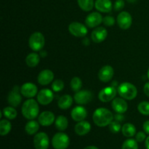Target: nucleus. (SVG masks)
Here are the masks:
<instances>
[{"mask_svg":"<svg viewBox=\"0 0 149 149\" xmlns=\"http://www.w3.org/2000/svg\"><path fill=\"white\" fill-rule=\"evenodd\" d=\"M94 123L100 127L109 126L113 120V115L109 109L99 108L94 111L93 115Z\"/></svg>","mask_w":149,"mask_h":149,"instance_id":"nucleus-1","label":"nucleus"},{"mask_svg":"<svg viewBox=\"0 0 149 149\" xmlns=\"http://www.w3.org/2000/svg\"><path fill=\"white\" fill-rule=\"evenodd\" d=\"M21 112L26 119L33 120L37 117L39 113V107L37 102L33 99H29L24 102L22 106Z\"/></svg>","mask_w":149,"mask_h":149,"instance_id":"nucleus-2","label":"nucleus"},{"mask_svg":"<svg viewBox=\"0 0 149 149\" xmlns=\"http://www.w3.org/2000/svg\"><path fill=\"white\" fill-rule=\"evenodd\" d=\"M117 92L119 95L126 100H133L136 97L138 90L134 84L130 82H124L118 87Z\"/></svg>","mask_w":149,"mask_h":149,"instance_id":"nucleus-3","label":"nucleus"},{"mask_svg":"<svg viewBox=\"0 0 149 149\" xmlns=\"http://www.w3.org/2000/svg\"><path fill=\"white\" fill-rule=\"evenodd\" d=\"M45 44V36L40 32H35L31 35L29 40V45L31 49L35 52L42 50Z\"/></svg>","mask_w":149,"mask_h":149,"instance_id":"nucleus-4","label":"nucleus"},{"mask_svg":"<svg viewBox=\"0 0 149 149\" xmlns=\"http://www.w3.org/2000/svg\"><path fill=\"white\" fill-rule=\"evenodd\" d=\"M69 144V137L64 132H58L52 139V147L55 149H66Z\"/></svg>","mask_w":149,"mask_h":149,"instance_id":"nucleus-5","label":"nucleus"},{"mask_svg":"<svg viewBox=\"0 0 149 149\" xmlns=\"http://www.w3.org/2000/svg\"><path fill=\"white\" fill-rule=\"evenodd\" d=\"M35 149H48L49 146V137L45 132H39L33 138Z\"/></svg>","mask_w":149,"mask_h":149,"instance_id":"nucleus-6","label":"nucleus"},{"mask_svg":"<svg viewBox=\"0 0 149 149\" xmlns=\"http://www.w3.org/2000/svg\"><path fill=\"white\" fill-rule=\"evenodd\" d=\"M68 31L73 36L76 37H84L88 32L87 27L84 24L79 22H72L68 26Z\"/></svg>","mask_w":149,"mask_h":149,"instance_id":"nucleus-7","label":"nucleus"},{"mask_svg":"<svg viewBox=\"0 0 149 149\" xmlns=\"http://www.w3.org/2000/svg\"><path fill=\"white\" fill-rule=\"evenodd\" d=\"M116 90L114 87H107L100 90L98 94V98L103 103H107L113 100L116 97Z\"/></svg>","mask_w":149,"mask_h":149,"instance_id":"nucleus-8","label":"nucleus"},{"mask_svg":"<svg viewBox=\"0 0 149 149\" xmlns=\"http://www.w3.org/2000/svg\"><path fill=\"white\" fill-rule=\"evenodd\" d=\"M132 16L127 12H122L117 16V23L120 29H124V30L128 29L132 25Z\"/></svg>","mask_w":149,"mask_h":149,"instance_id":"nucleus-9","label":"nucleus"},{"mask_svg":"<svg viewBox=\"0 0 149 149\" xmlns=\"http://www.w3.org/2000/svg\"><path fill=\"white\" fill-rule=\"evenodd\" d=\"M53 93L49 89H43L40 90L37 95V100L42 106L49 105L53 100Z\"/></svg>","mask_w":149,"mask_h":149,"instance_id":"nucleus-10","label":"nucleus"},{"mask_svg":"<svg viewBox=\"0 0 149 149\" xmlns=\"http://www.w3.org/2000/svg\"><path fill=\"white\" fill-rule=\"evenodd\" d=\"M74 100L79 105H85L90 103L93 97V94L90 90H79L74 95Z\"/></svg>","mask_w":149,"mask_h":149,"instance_id":"nucleus-11","label":"nucleus"},{"mask_svg":"<svg viewBox=\"0 0 149 149\" xmlns=\"http://www.w3.org/2000/svg\"><path fill=\"white\" fill-rule=\"evenodd\" d=\"M8 103L13 107H17L20 104L22 101V97L19 93L18 86H15L13 90L10 92L7 96Z\"/></svg>","mask_w":149,"mask_h":149,"instance_id":"nucleus-12","label":"nucleus"},{"mask_svg":"<svg viewBox=\"0 0 149 149\" xmlns=\"http://www.w3.org/2000/svg\"><path fill=\"white\" fill-rule=\"evenodd\" d=\"M103 22L102 15L97 12H93L87 16L85 19V23L89 28L97 27Z\"/></svg>","mask_w":149,"mask_h":149,"instance_id":"nucleus-13","label":"nucleus"},{"mask_svg":"<svg viewBox=\"0 0 149 149\" xmlns=\"http://www.w3.org/2000/svg\"><path fill=\"white\" fill-rule=\"evenodd\" d=\"M38 89L37 87L34 84L31 82L25 83L20 87V93L24 97L27 98H31L33 97L37 94Z\"/></svg>","mask_w":149,"mask_h":149,"instance_id":"nucleus-14","label":"nucleus"},{"mask_svg":"<svg viewBox=\"0 0 149 149\" xmlns=\"http://www.w3.org/2000/svg\"><path fill=\"white\" fill-rule=\"evenodd\" d=\"M113 68L110 65H105L102 67L98 72V78L103 82H109L113 78Z\"/></svg>","mask_w":149,"mask_h":149,"instance_id":"nucleus-15","label":"nucleus"},{"mask_svg":"<svg viewBox=\"0 0 149 149\" xmlns=\"http://www.w3.org/2000/svg\"><path fill=\"white\" fill-rule=\"evenodd\" d=\"M108 31L105 28L97 27L91 33V39L95 43H100L106 39Z\"/></svg>","mask_w":149,"mask_h":149,"instance_id":"nucleus-16","label":"nucleus"},{"mask_svg":"<svg viewBox=\"0 0 149 149\" xmlns=\"http://www.w3.org/2000/svg\"><path fill=\"white\" fill-rule=\"evenodd\" d=\"M39 123L43 127H48L52 125L55 122V115L51 111H43L38 118Z\"/></svg>","mask_w":149,"mask_h":149,"instance_id":"nucleus-17","label":"nucleus"},{"mask_svg":"<svg viewBox=\"0 0 149 149\" xmlns=\"http://www.w3.org/2000/svg\"><path fill=\"white\" fill-rule=\"evenodd\" d=\"M54 79V74L51 70L45 69L41 71L38 76V82L41 85H47L52 81Z\"/></svg>","mask_w":149,"mask_h":149,"instance_id":"nucleus-18","label":"nucleus"},{"mask_svg":"<svg viewBox=\"0 0 149 149\" xmlns=\"http://www.w3.org/2000/svg\"><path fill=\"white\" fill-rule=\"evenodd\" d=\"M71 115L74 121L77 122H81L87 117V111L85 108L82 107V106H77L72 109Z\"/></svg>","mask_w":149,"mask_h":149,"instance_id":"nucleus-19","label":"nucleus"},{"mask_svg":"<svg viewBox=\"0 0 149 149\" xmlns=\"http://www.w3.org/2000/svg\"><path fill=\"white\" fill-rule=\"evenodd\" d=\"M112 108L116 113H124L127 111L128 105L124 98L116 97L112 101Z\"/></svg>","mask_w":149,"mask_h":149,"instance_id":"nucleus-20","label":"nucleus"},{"mask_svg":"<svg viewBox=\"0 0 149 149\" xmlns=\"http://www.w3.org/2000/svg\"><path fill=\"white\" fill-rule=\"evenodd\" d=\"M91 130V125L87 121H81L79 122L74 127V131L76 134H77L79 136H84L90 132Z\"/></svg>","mask_w":149,"mask_h":149,"instance_id":"nucleus-21","label":"nucleus"},{"mask_svg":"<svg viewBox=\"0 0 149 149\" xmlns=\"http://www.w3.org/2000/svg\"><path fill=\"white\" fill-rule=\"evenodd\" d=\"M95 7L101 13H110L112 10V2L111 0H96Z\"/></svg>","mask_w":149,"mask_h":149,"instance_id":"nucleus-22","label":"nucleus"},{"mask_svg":"<svg viewBox=\"0 0 149 149\" xmlns=\"http://www.w3.org/2000/svg\"><path fill=\"white\" fill-rule=\"evenodd\" d=\"M73 104V98L69 95H65L60 97L58 100V107L62 110L68 109Z\"/></svg>","mask_w":149,"mask_h":149,"instance_id":"nucleus-23","label":"nucleus"},{"mask_svg":"<svg viewBox=\"0 0 149 149\" xmlns=\"http://www.w3.org/2000/svg\"><path fill=\"white\" fill-rule=\"evenodd\" d=\"M39 125L40 124L39 122H37L36 121H34L33 119V120L29 121V122H27V124L26 125V127H25L26 132L29 135H35L38 132V130H39Z\"/></svg>","mask_w":149,"mask_h":149,"instance_id":"nucleus-24","label":"nucleus"},{"mask_svg":"<svg viewBox=\"0 0 149 149\" xmlns=\"http://www.w3.org/2000/svg\"><path fill=\"white\" fill-rule=\"evenodd\" d=\"M40 61V56L36 52H31L29 54L26 58V63L30 68L36 67Z\"/></svg>","mask_w":149,"mask_h":149,"instance_id":"nucleus-25","label":"nucleus"},{"mask_svg":"<svg viewBox=\"0 0 149 149\" xmlns=\"http://www.w3.org/2000/svg\"><path fill=\"white\" fill-rule=\"evenodd\" d=\"M122 132L124 136L127 138H132L136 134V128L132 124L126 123L122 126Z\"/></svg>","mask_w":149,"mask_h":149,"instance_id":"nucleus-26","label":"nucleus"},{"mask_svg":"<svg viewBox=\"0 0 149 149\" xmlns=\"http://www.w3.org/2000/svg\"><path fill=\"white\" fill-rule=\"evenodd\" d=\"M68 121L64 116H59L55 119V127L59 131H64L67 129Z\"/></svg>","mask_w":149,"mask_h":149,"instance_id":"nucleus-27","label":"nucleus"},{"mask_svg":"<svg viewBox=\"0 0 149 149\" xmlns=\"http://www.w3.org/2000/svg\"><path fill=\"white\" fill-rule=\"evenodd\" d=\"M11 129L12 125L10 121L2 119L0 122V135L1 136H5L7 134H9Z\"/></svg>","mask_w":149,"mask_h":149,"instance_id":"nucleus-28","label":"nucleus"},{"mask_svg":"<svg viewBox=\"0 0 149 149\" xmlns=\"http://www.w3.org/2000/svg\"><path fill=\"white\" fill-rule=\"evenodd\" d=\"M80 8L85 12H89L93 9L95 6L94 0H77Z\"/></svg>","mask_w":149,"mask_h":149,"instance_id":"nucleus-29","label":"nucleus"},{"mask_svg":"<svg viewBox=\"0 0 149 149\" xmlns=\"http://www.w3.org/2000/svg\"><path fill=\"white\" fill-rule=\"evenodd\" d=\"M3 114L7 119L12 120V119H15L17 113V111L13 106H8V107H6L3 109Z\"/></svg>","mask_w":149,"mask_h":149,"instance_id":"nucleus-30","label":"nucleus"},{"mask_svg":"<svg viewBox=\"0 0 149 149\" xmlns=\"http://www.w3.org/2000/svg\"><path fill=\"white\" fill-rule=\"evenodd\" d=\"M122 149H138V141L132 138L127 139L122 144Z\"/></svg>","mask_w":149,"mask_h":149,"instance_id":"nucleus-31","label":"nucleus"},{"mask_svg":"<svg viewBox=\"0 0 149 149\" xmlns=\"http://www.w3.org/2000/svg\"><path fill=\"white\" fill-rule=\"evenodd\" d=\"M70 85H71V87L73 91L77 93V92L81 90V86H82V81H81V79L79 78V77H74L71 79Z\"/></svg>","mask_w":149,"mask_h":149,"instance_id":"nucleus-32","label":"nucleus"},{"mask_svg":"<svg viewBox=\"0 0 149 149\" xmlns=\"http://www.w3.org/2000/svg\"><path fill=\"white\" fill-rule=\"evenodd\" d=\"M138 110L141 114L144 116H149V102L143 101L138 106Z\"/></svg>","mask_w":149,"mask_h":149,"instance_id":"nucleus-33","label":"nucleus"},{"mask_svg":"<svg viewBox=\"0 0 149 149\" xmlns=\"http://www.w3.org/2000/svg\"><path fill=\"white\" fill-rule=\"evenodd\" d=\"M64 88V82L61 79H57L52 82V89L54 92H61Z\"/></svg>","mask_w":149,"mask_h":149,"instance_id":"nucleus-34","label":"nucleus"},{"mask_svg":"<svg viewBox=\"0 0 149 149\" xmlns=\"http://www.w3.org/2000/svg\"><path fill=\"white\" fill-rule=\"evenodd\" d=\"M109 130L111 132L113 133H118L120 130H122V127L121 126V124L119 122L114 120L109 125Z\"/></svg>","mask_w":149,"mask_h":149,"instance_id":"nucleus-35","label":"nucleus"},{"mask_svg":"<svg viewBox=\"0 0 149 149\" xmlns=\"http://www.w3.org/2000/svg\"><path fill=\"white\" fill-rule=\"evenodd\" d=\"M103 23L106 26H112L115 23V19L113 16L107 15L103 18Z\"/></svg>","mask_w":149,"mask_h":149,"instance_id":"nucleus-36","label":"nucleus"},{"mask_svg":"<svg viewBox=\"0 0 149 149\" xmlns=\"http://www.w3.org/2000/svg\"><path fill=\"white\" fill-rule=\"evenodd\" d=\"M125 3L124 0H116L113 4V9L116 11H120L125 7Z\"/></svg>","mask_w":149,"mask_h":149,"instance_id":"nucleus-37","label":"nucleus"},{"mask_svg":"<svg viewBox=\"0 0 149 149\" xmlns=\"http://www.w3.org/2000/svg\"><path fill=\"white\" fill-rule=\"evenodd\" d=\"M146 139V133L145 132H138V133L135 135V140L138 141V143H141L144 141Z\"/></svg>","mask_w":149,"mask_h":149,"instance_id":"nucleus-38","label":"nucleus"},{"mask_svg":"<svg viewBox=\"0 0 149 149\" xmlns=\"http://www.w3.org/2000/svg\"><path fill=\"white\" fill-rule=\"evenodd\" d=\"M113 119L119 122H123V121L125 120V116H124V115L122 114V113H117L116 115L113 116Z\"/></svg>","mask_w":149,"mask_h":149,"instance_id":"nucleus-39","label":"nucleus"},{"mask_svg":"<svg viewBox=\"0 0 149 149\" xmlns=\"http://www.w3.org/2000/svg\"><path fill=\"white\" fill-rule=\"evenodd\" d=\"M143 130L147 135H149V120L146 121L143 123Z\"/></svg>","mask_w":149,"mask_h":149,"instance_id":"nucleus-40","label":"nucleus"},{"mask_svg":"<svg viewBox=\"0 0 149 149\" xmlns=\"http://www.w3.org/2000/svg\"><path fill=\"white\" fill-rule=\"evenodd\" d=\"M143 91L144 93L146 94V95H147L149 97V82L146 83V84L144 85L143 87Z\"/></svg>","mask_w":149,"mask_h":149,"instance_id":"nucleus-41","label":"nucleus"},{"mask_svg":"<svg viewBox=\"0 0 149 149\" xmlns=\"http://www.w3.org/2000/svg\"><path fill=\"white\" fill-rule=\"evenodd\" d=\"M82 43L84 44V45H85V46H88V45H90V40H89L87 38H85V39H84V40H83Z\"/></svg>","mask_w":149,"mask_h":149,"instance_id":"nucleus-42","label":"nucleus"},{"mask_svg":"<svg viewBox=\"0 0 149 149\" xmlns=\"http://www.w3.org/2000/svg\"><path fill=\"white\" fill-rule=\"evenodd\" d=\"M145 146L146 149H149V135L146 138V142H145Z\"/></svg>","mask_w":149,"mask_h":149,"instance_id":"nucleus-43","label":"nucleus"},{"mask_svg":"<svg viewBox=\"0 0 149 149\" xmlns=\"http://www.w3.org/2000/svg\"><path fill=\"white\" fill-rule=\"evenodd\" d=\"M84 149H99L97 147L95 146H88L85 147Z\"/></svg>","mask_w":149,"mask_h":149,"instance_id":"nucleus-44","label":"nucleus"},{"mask_svg":"<svg viewBox=\"0 0 149 149\" xmlns=\"http://www.w3.org/2000/svg\"><path fill=\"white\" fill-rule=\"evenodd\" d=\"M127 1H129V2L132 3V2H135V1H136V0H127Z\"/></svg>","mask_w":149,"mask_h":149,"instance_id":"nucleus-45","label":"nucleus"},{"mask_svg":"<svg viewBox=\"0 0 149 149\" xmlns=\"http://www.w3.org/2000/svg\"><path fill=\"white\" fill-rule=\"evenodd\" d=\"M147 75H148V79H149V68H148V74H147Z\"/></svg>","mask_w":149,"mask_h":149,"instance_id":"nucleus-46","label":"nucleus"}]
</instances>
